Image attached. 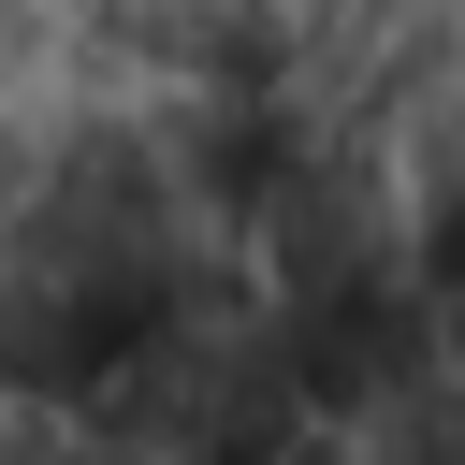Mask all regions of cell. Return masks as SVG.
Returning <instances> with one entry per match:
<instances>
[{"mask_svg":"<svg viewBox=\"0 0 465 465\" xmlns=\"http://www.w3.org/2000/svg\"><path fill=\"white\" fill-rule=\"evenodd\" d=\"M450 363H465V305H450Z\"/></svg>","mask_w":465,"mask_h":465,"instance_id":"1","label":"cell"}]
</instances>
